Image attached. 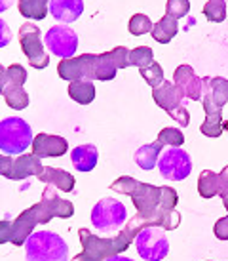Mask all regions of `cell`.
<instances>
[{
    "instance_id": "cell-31",
    "label": "cell",
    "mask_w": 228,
    "mask_h": 261,
    "mask_svg": "<svg viewBox=\"0 0 228 261\" xmlns=\"http://www.w3.org/2000/svg\"><path fill=\"white\" fill-rule=\"evenodd\" d=\"M139 71H141V76L145 79V82H147L152 90L164 82V69H162V65L156 63V61H154L152 65L145 67V69H139Z\"/></svg>"
},
{
    "instance_id": "cell-6",
    "label": "cell",
    "mask_w": 228,
    "mask_h": 261,
    "mask_svg": "<svg viewBox=\"0 0 228 261\" xmlns=\"http://www.w3.org/2000/svg\"><path fill=\"white\" fill-rule=\"evenodd\" d=\"M33 130L23 118L10 116L0 122V151L4 154H21L33 147Z\"/></svg>"
},
{
    "instance_id": "cell-28",
    "label": "cell",
    "mask_w": 228,
    "mask_h": 261,
    "mask_svg": "<svg viewBox=\"0 0 228 261\" xmlns=\"http://www.w3.org/2000/svg\"><path fill=\"white\" fill-rule=\"evenodd\" d=\"M4 95V101L15 111H23L28 107V94L19 88V90H6V92H2Z\"/></svg>"
},
{
    "instance_id": "cell-37",
    "label": "cell",
    "mask_w": 228,
    "mask_h": 261,
    "mask_svg": "<svg viewBox=\"0 0 228 261\" xmlns=\"http://www.w3.org/2000/svg\"><path fill=\"white\" fill-rule=\"evenodd\" d=\"M222 204H224V208H226V212H228V195L222 198Z\"/></svg>"
},
{
    "instance_id": "cell-3",
    "label": "cell",
    "mask_w": 228,
    "mask_h": 261,
    "mask_svg": "<svg viewBox=\"0 0 228 261\" xmlns=\"http://www.w3.org/2000/svg\"><path fill=\"white\" fill-rule=\"evenodd\" d=\"M145 227H152V223L139 214H135L126 223V227L116 237H110V239H101L92 231H88L86 227H82L78 229V237L84 250L78 255H74L72 261H105L112 255H120L122 252H126L131 246V242L135 240L139 231Z\"/></svg>"
},
{
    "instance_id": "cell-18",
    "label": "cell",
    "mask_w": 228,
    "mask_h": 261,
    "mask_svg": "<svg viewBox=\"0 0 228 261\" xmlns=\"http://www.w3.org/2000/svg\"><path fill=\"white\" fill-rule=\"evenodd\" d=\"M84 12V2L80 0H53L50 2V14L57 21L72 23Z\"/></svg>"
},
{
    "instance_id": "cell-32",
    "label": "cell",
    "mask_w": 228,
    "mask_h": 261,
    "mask_svg": "<svg viewBox=\"0 0 228 261\" xmlns=\"http://www.w3.org/2000/svg\"><path fill=\"white\" fill-rule=\"evenodd\" d=\"M158 143L164 147H181L185 143V134L179 130V128H164L158 134Z\"/></svg>"
},
{
    "instance_id": "cell-9",
    "label": "cell",
    "mask_w": 228,
    "mask_h": 261,
    "mask_svg": "<svg viewBox=\"0 0 228 261\" xmlns=\"http://www.w3.org/2000/svg\"><path fill=\"white\" fill-rule=\"evenodd\" d=\"M137 254L145 261H162L169 254V240L162 227H145L135 237Z\"/></svg>"
},
{
    "instance_id": "cell-23",
    "label": "cell",
    "mask_w": 228,
    "mask_h": 261,
    "mask_svg": "<svg viewBox=\"0 0 228 261\" xmlns=\"http://www.w3.org/2000/svg\"><path fill=\"white\" fill-rule=\"evenodd\" d=\"M179 33V25H177V19H173L169 15H164L162 19L158 23H154V27H152V38L160 44H167L171 42L173 38L177 37Z\"/></svg>"
},
{
    "instance_id": "cell-13",
    "label": "cell",
    "mask_w": 228,
    "mask_h": 261,
    "mask_svg": "<svg viewBox=\"0 0 228 261\" xmlns=\"http://www.w3.org/2000/svg\"><path fill=\"white\" fill-rule=\"evenodd\" d=\"M44 42L50 48L51 54H55L57 58L63 59H72L74 54L78 50V35L76 31H72L71 27L65 25H53L48 29Z\"/></svg>"
},
{
    "instance_id": "cell-5",
    "label": "cell",
    "mask_w": 228,
    "mask_h": 261,
    "mask_svg": "<svg viewBox=\"0 0 228 261\" xmlns=\"http://www.w3.org/2000/svg\"><path fill=\"white\" fill-rule=\"evenodd\" d=\"M27 261H69V246L57 232L35 231L25 242Z\"/></svg>"
},
{
    "instance_id": "cell-36",
    "label": "cell",
    "mask_w": 228,
    "mask_h": 261,
    "mask_svg": "<svg viewBox=\"0 0 228 261\" xmlns=\"http://www.w3.org/2000/svg\"><path fill=\"white\" fill-rule=\"evenodd\" d=\"M105 261H133V259L124 257V255H112V257H108V259H105Z\"/></svg>"
},
{
    "instance_id": "cell-12",
    "label": "cell",
    "mask_w": 228,
    "mask_h": 261,
    "mask_svg": "<svg viewBox=\"0 0 228 261\" xmlns=\"http://www.w3.org/2000/svg\"><path fill=\"white\" fill-rule=\"evenodd\" d=\"M19 42H21V50L28 63L35 69H46L50 63V56L44 50V44L40 40V29L33 25V23H25L19 29Z\"/></svg>"
},
{
    "instance_id": "cell-2",
    "label": "cell",
    "mask_w": 228,
    "mask_h": 261,
    "mask_svg": "<svg viewBox=\"0 0 228 261\" xmlns=\"http://www.w3.org/2000/svg\"><path fill=\"white\" fill-rule=\"evenodd\" d=\"M112 191L129 195L133 200V206L139 216L147 218L152 223V227H162L164 231H171L181 223V214L175 210H164L160 206L162 198V187L150 185V183L137 181L129 175H122L110 185Z\"/></svg>"
},
{
    "instance_id": "cell-7",
    "label": "cell",
    "mask_w": 228,
    "mask_h": 261,
    "mask_svg": "<svg viewBox=\"0 0 228 261\" xmlns=\"http://www.w3.org/2000/svg\"><path fill=\"white\" fill-rule=\"evenodd\" d=\"M152 99L179 126H188L190 124V115H188V109H186V97L173 82L164 80L160 86L154 88L152 90Z\"/></svg>"
},
{
    "instance_id": "cell-10",
    "label": "cell",
    "mask_w": 228,
    "mask_h": 261,
    "mask_svg": "<svg viewBox=\"0 0 228 261\" xmlns=\"http://www.w3.org/2000/svg\"><path fill=\"white\" fill-rule=\"evenodd\" d=\"M42 162L35 154H19V156H10V154H2L0 156V174L6 179L12 181H21L27 179L31 175H42L44 172Z\"/></svg>"
},
{
    "instance_id": "cell-11",
    "label": "cell",
    "mask_w": 228,
    "mask_h": 261,
    "mask_svg": "<svg viewBox=\"0 0 228 261\" xmlns=\"http://www.w3.org/2000/svg\"><path fill=\"white\" fill-rule=\"evenodd\" d=\"M158 170H160V175L167 181H183L192 172L190 154L183 151L181 147H169L162 152Z\"/></svg>"
},
{
    "instance_id": "cell-25",
    "label": "cell",
    "mask_w": 228,
    "mask_h": 261,
    "mask_svg": "<svg viewBox=\"0 0 228 261\" xmlns=\"http://www.w3.org/2000/svg\"><path fill=\"white\" fill-rule=\"evenodd\" d=\"M17 8H19L21 15H25L28 19H44L50 12V2H44V0H21L17 4Z\"/></svg>"
},
{
    "instance_id": "cell-21",
    "label": "cell",
    "mask_w": 228,
    "mask_h": 261,
    "mask_svg": "<svg viewBox=\"0 0 228 261\" xmlns=\"http://www.w3.org/2000/svg\"><path fill=\"white\" fill-rule=\"evenodd\" d=\"M27 82V71L23 65H14L10 67H0V90H19L23 84Z\"/></svg>"
},
{
    "instance_id": "cell-24",
    "label": "cell",
    "mask_w": 228,
    "mask_h": 261,
    "mask_svg": "<svg viewBox=\"0 0 228 261\" xmlns=\"http://www.w3.org/2000/svg\"><path fill=\"white\" fill-rule=\"evenodd\" d=\"M69 95L80 105H88L95 99V86L90 80H76L69 84Z\"/></svg>"
},
{
    "instance_id": "cell-26",
    "label": "cell",
    "mask_w": 228,
    "mask_h": 261,
    "mask_svg": "<svg viewBox=\"0 0 228 261\" xmlns=\"http://www.w3.org/2000/svg\"><path fill=\"white\" fill-rule=\"evenodd\" d=\"M207 92L211 94L213 101L222 109L228 103V79H222V76L207 79Z\"/></svg>"
},
{
    "instance_id": "cell-4",
    "label": "cell",
    "mask_w": 228,
    "mask_h": 261,
    "mask_svg": "<svg viewBox=\"0 0 228 261\" xmlns=\"http://www.w3.org/2000/svg\"><path fill=\"white\" fill-rule=\"evenodd\" d=\"M120 69L114 65L110 51L105 54H84L78 58L63 59L57 65V73L63 80H112Z\"/></svg>"
},
{
    "instance_id": "cell-27",
    "label": "cell",
    "mask_w": 228,
    "mask_h": 261,
    "mask_svg": "<svg viewBox=\"0 0 228 261\" xmlns=\"http://www.w3.org/2000/svg\"><path fill=\"white\" fill-rule=\"evenodd\" d=\"M152 63H154V51L149 46H139V48H133L129 51V65L145 69Z\"/></svg>"
},
{
    "instance_id": "cell-33",
    "label": "cell",
    "mask_w": 228,
    "mask_h": 261,
    "mask_svg": "<svg viewBox=\"0 0 228 261\" xmlns=\"http://www.w3.org/2000/svg\"><path fill=\"white\" fill-rule=\"evenodd\" d=\"M190 10V2L188 0H167L165 2V15H169L173 19L185 17Z\"/></svg>"
},
{
    "instance_id": "cell-15",
    "label": "cell",
    "mask_w": 228,
    "mask_h": 261,
    "mask_svg": "<svg viewBox=\"0 0 228 261\" xmlns=\"http://www.w3.org/2000/svg\"><path fill=\"white\" fill-rule=\"evenodd\" d=\"M198 193L202 198H213V196L228 195V166L222 168V172L215 174L211 170H204L198 177Z\"/></svg>"
},
{
    "instance_id": "cell-29",
    "label": "cell",
    "mask_w": 228,
    "mask_h": 261,
    "mask_svg": "<svg viewBox=\"0 0 228 261\" xmlns=\"http://www.w3.org/2000/svg\"><path fill=\"white\" fill-rule=\"evenodd\" d=\"M152 21H150L149 15L145 14H135L131 15V19H129V25L128 29L129 33L133 35V37H141V35H147V33H152Z\"/></svg>"
},
{
    "instance_id": "cell-20",
    "label": "cell",
    "mask_w": 228,
    "mask_h": 261,
    "mask_svg": "<svg viewBox=\"0 0 228 261\" xmlns=\"http://www.w3.org/2000/svg\"><path fill=\"white\" fill-rule=\"evenodd\" d=\"M42 183H48V185H53L57 187L59 191H63V193H71L74 191V175H71L67 170H61V168H51V166H46L44 168L42 175L38 177Z\"/></svg>"
},
{
    "instance_id": "cell-16",
    "label": "cell",
    "mask_w": 228,
    "mask_h": 261,
    "mask_svg": "<svg viewBox=\"0 0 228 261\" xmlns=\"http://www.w3.org/2000/svg\"><path fill=\"white\" fill-rule=\"evenodd\" d=\"M204 111H206V120L200 126V132L207 136V138H221L222 136V109L213 101L211 94L207 92L206 84V94H204Z\"/></svg>"
},
{
    "instance_id": "cell-8",
    "label": "cell",
    "mask_w": 228,
    "mask_h": 261,
    "mask_svg": "<svg viewBox=\"0 0 228 261\" xmlns=\"http://www.w3.org/2000/svg\"><path fill=\"white\" fill-rule=\"evenodd\" d=\"M128 221L126 206L116 198H101L92 210V225L101 232L120 231Z\"/></svg>"
},
{
    "instance_id": "cell-17",
    "label": "cell",
    "mask_w": 228,
    "mask_h": 261,
    "mask_svg": "<svg viewBox=\"0 0 228 261\" xmlns=\"http://www.w3.org/2000/svg\"><path fill=\"white\" fill-rule=\"evenodd\" d=\"M69 151L67 139L61 136H50V134H38L33 141V154L38 159H51V156H63Z\"/></svg>"
},
{
    "instance_id": "cell-14",
    "label": "cell",
    "mask_w": 228,
    "mask_h": 261,
    "mask_svg": "<svg viewBox=\"0 0 228 261\" xmlns=\"http://www.w3.org/2000/svg\"><path fill=\"white\" fill-rule=\"evenodd\" d=\"M206 79H200L198 74L194 73V69L190 65H181L175 69L173 73V84L185 94L186 99L192 101H202L204 94H206Z\"/></svg>"
},
{
    "instance_id": "cell-1",
    "label": "cell",
    "mask_w": 228,
    "mask_h": 261,
    "mask_svg": "<svg viewBox=\"0 0 228 261\" xmlns=\"http://www.w3.org/2000/svg\"><path fill=\"white\" fill-rule=\"evenodd\" d=\"M59 189L53 185H46L42 193V200L35 206L21 212L14 221L2 219L0 242H12L14 246H25L27 239L35 232L36 225L50 223L53 218L69 219L74 216V206L71 200H65L57 195Z\"/></svg>"
},
{
    "instance_id": "cell-19",
    "label": "cell",
    "mask_w": 228,
    "mask_h": 261,
    "mask_svg": "<svg viewBox=\"0 0 228 261\" xmlns=\"http://www.w3.org/2000/svg\"><path fill=\"white\" fill-rule=\"evenodd\" d=\"M71 160L72 166L80 172H92L99 160V151H97V147L90 145V143L78 145L71 151Z\"/></svg>"
},
{
    "instance_id": "cell-34",
    "label": "cell",
    "mask_w": 228,
    "mask_h": 261,
    "mask_svg": "<svg viewBox=\"0 0 228 261\" xmlns=\"http://www.w3.org/2000/svg\"><path fill=\"white\" fill-rule=\"evenodd\" d=\"M179 202V195L175 189L171 187H162V198H160V206L164 210H175V206Z\"/></svg>"
},
{
    "instance_id": "cell-22",
    "label": "cell",
    "mask_w": 228,
    "mask_h": 261,
    "mask_svg": "<svg viewBox=\"0 0 228 261\" xmlns=\"http://www.w3.org/2000/svg\"><path fill=\"white\" fill-rule=\"evenodd\" d=\"M162 145L160 143H147V145L139 147L135 151V154H133V159H135V164L141 170H145V172H149V170H152V168L156 166L158 162H160V156H162Z\"/></svg>"
},
{
    "instance_id": "cell-35",
    "label": "cell",
    "mask_w": 228,
    "mask_h": 261,
    "mask_svg": "<svg viewBox=\"0 0 228 261\" xmlns=\"http://www.w3.org/2000/svg\"><path fill=\"white\" fill-rule=\"evenodd\" d=\"M215 237L219 240H228V216L226 218H221L217 223H215Z\"/></svg>"
},
{
    "instance_id": "cell-30",
    "label": "cell",
    "mask_w": 228,
    "mask_h": 261,
    "mask_svg": "<svg viewBox=\"0 0 228 261\" xmlns=\"http://www.w3.org/2000/svg\"><path fill=\"white\" fill-rule=\"evenodd\" d=\"M204 15L209 21L213 23H222L226 19V2L222 0H211L204 6Z\"/></svg>"
}]
</instances>
